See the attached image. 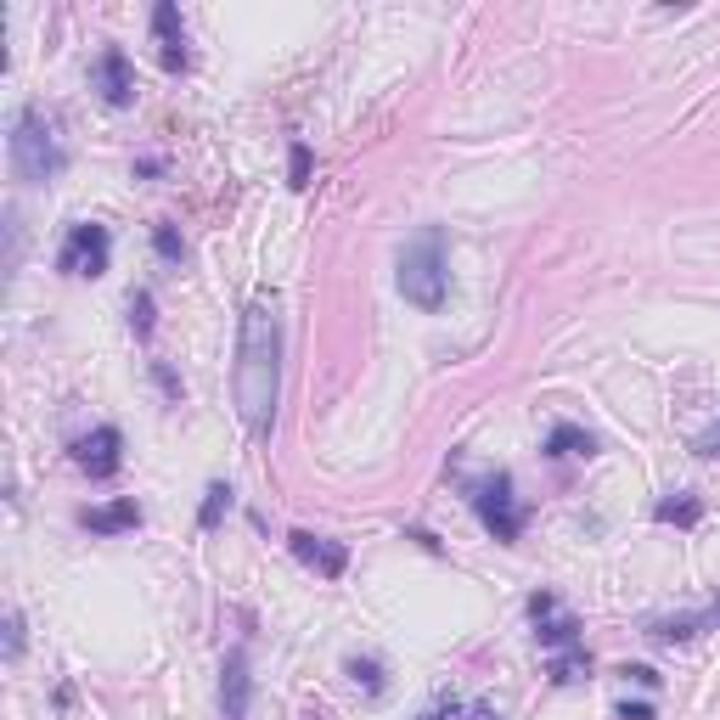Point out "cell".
<instances>
[{
	"instance_id": "5",
	"label": "cell",
	"mask_w": 720,
	"mask_h": 720,
	"mask_svg": "<svg viewBox=\"0 0 720 720\" xmlns=\"http://www.w3.org/2000/svg\"><path fill=\"white\" fill-rule=\"evenodd\" d=\"M108 254H113V236H108V225L79 220V225H68V243H63L57 265H63L68 276H102V270H108Z\"/></svg>"
},
{
	"instance_id": "14",
	"label": "cell",
	"mask_w": 720,
	"mask_h": 720,
	"mask_svg": "<svg viewBox=\"0 0 720 720\" xmlns=\"http://www.w3.org/2000/svg\"><path fill=\"white\" fill-rule=\"evenodd\" d=\"M546 451H552V456H591L597 440L586 434V428H574V422H557L552 440H546Z\"/></svg>"
},
{
	"instance_id": "4",
	"label": "cell",
	"mask_w": 720,
	"mask_h": 720,
	"mask_svg": "<svg viewBox=\"0 0 720 720\" xmlns=\"http://www.w3.org/2000/svg\"><path fill=\"white\" fill-rule=\"evenodd\" d=\"M473 512L485 518V530H490L496 541H518V535H523V507H518V496H512V473H490L485 485L473 490Z\"/></svg>"
},
{
	"instance_id": "26",
	"label": "cell",
	"mask_w": 720,
	"mask_h": 720,
	"mask_svg": "<svg viewBox=\"0 0 720 720\" xmlns=\"http://www.w3.org/2000/svg\"><path fill=\"white\" fill-rule=\"evenodd\" d=\"M619 720H653V709L647 704H625V709H619Z\"/></svg>"
},
{
	"instance_id": "16",
	"label": "cell",
	"mask_w": 720,
	"mask_h": 720,
	"mask_svg": "<svg viewBox=\"0 0 720 720\" xmlns=\"http://www.w3.org/2000/svg\"><path fill=\"white\" fill-rule=\"evenodd\" d=\"M591 676V658L580 653V647H563L557 658H552V682L557 687H568V682H586Z\"/></svg>"
},
{
	"instance_id": "1",
	"label": "cell",
	"mask_w": 720,
	"mask_h": 720,
	"mask_svg": "<svg viewBox=\"0 0 720 720\" xmlns=\"http://www.w3.org/2000/svg\"><path fill=\"white\" fill-rule=\"evenodd\" d=\"M281 395V321L270 304H248L243 315V344H236V411L248 434H270Z\"/></svg>"
},
{
	"instance_id": "8",
	"label": "cell",
	"mask_w": 720,
	"mask_h": 720,
	"mask_svg": "<svg viewBox=\"0 0 720 720\" xmlns=\"http://www.w3.org/2000/svg\"><path fill=\"white\" fill-rule=\"evenodd\" d=\"M119 428H96V434H85L79 445H74V462L90 473V478H113L119 473Z\"/></svg>"
},
{
	"instance_id": "21",
	"label": "cell",
	"mask_w": 720,
	"mask_h": 720,
	"mask_svg": "<svg viewBox=\"0 0 720 720\" xmlns=\"http://www.w3.org/2000/svg\"><path fill=\"white\" fill-rule=\"evenodd\" d=\"M350 676H355V687H366V693H383V669H377L372 658H355V664H350Z\"/></svg>"
},
{
	"instance_id": "13",
	"label": "cell",
	"mask_w": 720,
	"mask_h": 720,
	"mask_svg": "<svg viewBox=\"0 0 720 720\" xmlns=\"http://www.w3.org/2000/svg\"><path fill=\"white\" fill-rule=\"evenodd\" d=\"M709 625H720V602H715V608H704V613L658 619V625H653V642H693V636H698V631H709Z\"/></svg>"
},
{
	"instance_id": "2",
	"label": "cell",
	"mask_w": 720,
	"mask_h": 720,
	"mask_svg": "<svg viewBox=\"0 0 720 720\" xmlns=\"http://www.w3.org/2000/svg\"><path fill=\"white\" fill-rule=\"evenodd\" d=\"M445 287H451V270H445V231L428 225L417 231L406 254H400V293L417 304V310H440L445 304Z\"/></svg>"
},
{
	"instance_id": "9",
	"label": "cell",
	"mask_w": 720,
	"mask_h": 720,
	"mask_svg": "<svg viewBox=\"0 0 720 720\" xmlns=\"http://www.w3.org/2000/svg\"><path fill=\"white\" fill-rule=\"evenodd\" d=\"M530 613H535V625H541V642H546V647H574V642H580V619L563 613L552 591L530 597Z\"/></svg>"
},
{
	"instance_id": "12",
	"label": "cell",
	"mask_w": 720,
	"mask_h": 720,
	"mask_svg": "<svg viewBox=\"0 0 720 720\" xmlns=\"http://www.w3.org/2000/svg\"><path fill=\"white\" fill-rule=\"evenodd\" d=\"M79 523H85L90 535H124V530H135V523H141V507L124 496V501H108V507H85Z\"/></svg>"
},
{
	"instance_id": "20",
	"label": "cell",
	"mask_w": 720,
	"mask_h": 720,
	"mask_svg": "<svg viewBox=\"0 0 720 720\" xmlns=\"http://www.w3.org/2000/svg\"><path fill=\"white\" fill-rule=\"evenodd\" d=\"M434 720H501V715L485 709V704H451V709H440Z\"/></svg>"
},
{
	"instance_id": "15",
	"label": "cell",
	"mask_w": 720,
	"mask_h": 720,
	"mask_svg": "<svg viewBox=\"0 0 720 720\" xmlns=\"http://www.w3.org/2000/svg\"><path fill=\"white\" fill-rule=\"evenodd\" d=\"M653 518H658V523H682V530H693V523L704 518V501H698V496H664V501L653 507Z\"/></svg>"
},
{
	"instance_id": "3",
	"label": "cell",
	"mask_w": 720,
	"mask_h": 720,
	"mask_svg": "<svg viewBox=\"0 0 720 720\" xmlns=\"http://www.w3.org/2000/svg\"><path fill=\"white\" fill-rule=\"evenodd\" d=\"M12 169L29 186H45V180L63 175V141L52 135V124H45L40 108H23L18 124H12Z\"/></svg>"
},
{
	"instance_id": "7",
	"label": "cell",
	"mask_w": 720,
	"mask_h": 720,
	"mask_svg": "<svg viewBox=\"0 0 720 720\" xmlns=\"http://www.w3.org/2000/svg\"><path fill=\"white\" fill-rule=\"evenodd\" d=\"M287 546H293V557H299L304 568L326 574V580H339V574L350 568V552H344L339 541H321V535H310V530H293V535H287Z\"/></svg>"
},
{
	"instance_id": "17",
	"label": "cell",
	"mask_w": 720,
	"mask_h": 720,
	"mask_svg": "<svg viewBox=\"0 0 720 720\" xmlns=\"http://www.w3.org/2000/svg\"><path fill=\"white\" fill-rule=\"evenodd\" d=\"M231 496H236L231 485H209V496H203V512H198V523H203V530H214V523L231 512Z\"/></svg>"
},
{
	"instance_id": "24",
	"label": "cell",
	"mask_w": 720,
	"mask_h": 720,
	"mask_svg": "<svg viewBox=\"0 0 720 720\" xmlns=\"http://www.w3.org/2000/svg\"><path fill=\"white\" fill-rule=\"evenodd\" d=\"M698 456H720V422H715V428H709V434L698 440Z\"/></svg>"
},
{
	"instance_id": "22",
	"label": "cell",
	"mask_w": 720,
	"mask_h": 720,
	"mask_svg": "<svg viewBox=\"0 0 720 720\" xmlns=\"http://www.w3.org/2000/svg\"><path fill=\"white\" fill-rule=\"evenodd\" d=\"M23 653V613H7V658Z\"/></svg>"
},
{
	"instance_id": "25",
	"label": "cell",
	"mask_w": 720,
	"mask_h": 720,
	"mask_svg": "<svg viewBox=\"0 0 720 720\" xmlns=\"http://www.w3.org/2000/svg\"><path fill=\"white\" fill-rule=\"evenodd\" d=\"M625 676H631V682H642V687H658V676H653V669H647V664H631V669H625Z\"/></svg>"
},
{
	"instance_id": "11",
	"label": "cell",
	"mask_w": 720,
	"mask_h": 720,
	"mask_svg": "<svg viewBox=\"0 0 720 720\" xmlns=\"http://www.w3.org/2000/svg\"><path fill=\"white\" fill-rule=\"evenodd\" d=\"M153 34H158V52H164V68L169 74H186V29H180V12L169 7V0H164V7H153Z\"/></svg>"
},
{
	"instance_id": "23",
	"label": "cell",
	"mask_w": 720,
	"mask_h": 720,
	"mask_svg": "<svg viewBox=\"0 0 720 720\" xmlns=\"http://www.w3.org/2000/svg\"><path fill=\"white\" fill-rule=\"evenodd\" d=\"M293 186H310V153L293 141Z\"/></svg>"
},
{
	"instance_id": "19",
	"label": "cell",
	"mask_w": 720,
	"mask_h": 720,
	"mask_svg": "<svg viewBox=\"0 0 720 720\" xmlns=\"http://www.w3.org/2000/svg\"><path fill=\"white\" fill-rule=\"evenodd\" d=\"M130 326L141 332V339L153 332V293H130Z\"/></svg>"
},
{
	"instance_id": "18",
	"label": "cell",
	"mask_w": 720,
	"mask_h": 720,
	"mask_svg": "<svg viewBox=\"0 0 720 720\" xmlns=\"http://www.w3.org/2000/svg\"><path fill=\"white\" fill-rule=\"evenodd\" d=\"M153 248H158L169 265H180V259H186V243H180V231H175V225H153Z\"/></svg>"
},
{
	"instance_id": "6",
	"label": "cell",
	"mask_w": 720,
	"mask_h": 720,
	"mask_svg": "<svg viewBox=\"0 0 720 720\" xmlns=\"http://www.w3.org/2000/svg\"><path fill=\"white\" fill-rule=\"evenodd\" d=\"M96 90H102L108 108H130L135 102V68L119 45H108L102 57H96Z\"/></svg>"
},
{
	"instance_id": "10",
	"label": "cell",
	"mask_w": 720,
	"mask_h": 720,
	"mask_svg": "<svg viewBox=\"0 0 720 720\" xmlns=\"http://www.w3.org/2000/svg\"><path fill=\"white\" fill-rule=\"evenodd\" d=\"M248 698H254V676H248V658L231 653L220 669V709L225 720H248Z\"/></svg>"
}]
</instances>
